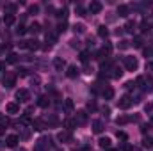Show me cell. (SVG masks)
<instances>
[{
  "label": "cell",
  "instance_id": "obj_1",
  "mask_svg": "<svg viewBox=\"0 0 153 151\" xmlns=\"http://www.w3.org/2000/svg\"><path fill=\"white\" fill-rule=\"evenodd\" d=\"M123 64H125L126 71H135L139 68V61L135 57H123Z\"/></svg>",
  "mask_w": 153,
  "mask_h": 151
},
{
  "label": "cell",
  "instance_id": "obj_2",
  "mask_svg": "<svg viewBox=\"0 0 153 151\" xmlns=\"http://www.w3.org/2000/svg\"><path fill=\"white\" fill-rule=\"evenodd\" d=\"M2 82H4V87L11 89V87H14V84H16V75H13V73H5L4 78H2Z\"/></svg>",
  "mask_w": 153,
  "mask_h": 151
},
{
  "label": "cell",
  "instance_id": "obj_3",
  "mask_svg": "<svg viewBox=\"0 0 153 151\" xmlns=\"http://www.w3.org/2000/svg\"><path fill=\"white\" fill-rule=\"evenodd\" d=\"M132 103H134V101H132V96H128V94H125V96H121V98L117 100V107H119V109H123V110H125V109H128Z\"/></svg>",
  "mask_w": 153,
  "mask_h": 151
},
{
  "label": "cell",
  "instance_id": "obj_4",
  "mask_svg": "<svg viewBox=\"0 0 153 151\" xmlns=\"http://www.w3.org/2000/svg\"><path fill=\"white\" fill-rule=\"evenodd\" d=\"M111 53H112V44H111V43H105L103 48H102L100 53H98V59H103V57H107V55H111Z\"/></svg>",
  "mask_w": 153,
  "mask_h": 151
},
{
  "label": "cell",
  "instance_id": "obj_5",
  "mask_svg": "<svg viewBox=\"0 0 153 151\" xmlns=\"http://www.w3.org/2000/svg\"><path fill=\"white\" fill-rule=\"evenodd\" d=\"M16 100H18V101H29V100H30L29 91H27V89H20V91H16Z\"/></svg>",
  "mask_w": 153,
  "mask_h": 151
},
{
  "label": "cell",
  "instance_id": "obj_6",
  "mask_svg": "<svg viewBox=\"0 0 153 151\" xmlns=\"http://www.w3.org/2000/svg\"><path fill=\"white\" fill-rule=\"evenodd\" d=\"M102 96H103L105 100H112V98H114V89H112L111 85H103V89H102Z\"/></svg>",
  "mask_w": 153,
  "mask_h": 151
},
{
  "label": "cell",
  "instance_id": "obj_7",
  "mask_svg": "<svg viewBox=\"0 0 153 151\" xmlns=\"http://www.w3.org/2000/svg\"><path fill=\"white\" fill-rule=\"evenodd\" d=\"M100 11H102V2L94 0V2L89 4V13H91V14H98Z\"/></svg>",
  "mask_w": 153,
  "mask_h": 151
},
{
  "label": "cell",
  "instance_id": "obj_8",
  "mask_svg": "<svg viewBox=\"0 0 153 151\" xmlns=\"http://www.w3.org/2000/svg\"><path fill=\"white\" fill-rule=\"evenodd\" d=\"M143 91H144V93H152V91H153V76H144Z\"/></svg>",
  "mask_w": 153,
  "mask_h": 151
},
{
  "label": "cell",
  "instance_id": "obj_9",
  "mask_svg": "<svg viewBox=\"0 0 153 151\" xmlns=\"http://www.w3.org/2000/svg\"><path fill=\"white\" fill-rule=\"evenodd\" d=\"M64 128H66V132L75 130L76 128V121L75 119H71V117H66V119H64Z\"/></svg>",
  "mask_w": 153,
  "mask_h": 151
},
{
  "label": "cell",
  "instance_id": "obj_10",
  "mask_svg": "<svg viewBox=\"0 0 153 151\" xmlns=\"http://www.w3.org/2000/svg\"><path fill=\"white\" fill-rule=\"evenodd\" d=\"M117 14H119L121 18H126V16L130 14V7H128V5H125V4L117 5Z\"/></svg>",
  "mask_w": 153,
  "mask_h": 151
},
{
  "label": "cell",
  "instance_id": "obj_11",
  "mask_svg": "<svg viewBox=\"0 0 153 151\" xmlns=\"http://www.w3.org/2000/svg\"><path fill=\"white\" fill-rule=\"evenodd\" d=\"M53 66H55L57 71H62V70L66 68V62H64L62 57H55V59H53Z\"/></svg>",
  "mask_w": 153,
  "mask_h": 151
},
{
  "label": "cell",
  "instance_id": "obj_12",
  "mask_svg": "<svg viewBox=\"0 0 153 151\" xmlns=\"http://www.w3.org/2000/svg\"><path fill=\"white\" fill-rule=\"evenodd\" d=\"M18 135H7V139H5V146H9V148H16V144H18Z\"/></svg>",
  "mask_w": 153,
  "mask_h": 151
},
{
  "label": "cell",
  "instance_id": "obj_13",
  "mask_svg": "<svg viewBox=\"0 0 153 151\" xmlns=\"http://www.w3.org/2000/svg\"><path fill=\"white\" fill-rule=\"evenodd\" d=\"M38 142H41V144H43V148H45V150H52V148H53L52 137H41V139H39Z\"/></svg>",
  "mask_w": 153,
  "mask_h": 151
},
{
  "label": "cell",
  "instance_id": "obj_14",
  "mask_svg": "<svg viewBox=\"0 0 153 151\" xmlns=\"http://www.w3.org/2000/svg\"><path fill=\"white\" fill-rule=\"evenodd\" d=\"M57 139L61 142H71V132H59Z\"/></svg>",
  "mask_w": 153,
  "mask_h": 151
},
{
  "label": "cell",
  "instance_id": "obj_15",
  "mask_svg": "<svg viewBox=\"0 0 153 151\" xmlns=\"http://www.w3.org/2000/svg\"><path fill=\"white\" fill-rule=\"evenodd\" d=\"M93 132H94V133H102V132H103V123H102L100 119H94V121H93Z\"/></svg>",
  "mask_w": 153,
  "mask_h": 151
},
{
  "label": "cell",
  "instance_id": "obj_16",
  "mask_svg": "<svg viewBox=\"0 0 153 151\" xmlns=\"http://www.w3.org/2000/svg\"><path fill=\"white\" fill-rule=\"evenodd\" d=\"M5 110H7V114H20V105L18 103H7Z\"/></svg>",
  "mask_w": 153,
  "mask_h": 151
},
{
  "label": "cell",
  "instance_id": "obj_17",
  "mask_svg": "<svg viewBox=\"0 0 153 151\" xmlns=\"http://www.w3.org/2000/svg\"><path fill=\"white\" fill-rule=\"evenodd\" d=\"M75 121H76V124H84V123L87 121V115H85V112H84V110H78V112H76Z\"/></svg>",
  "mask_w": 153,
  "mask_h": 151
},
{
  "label": "cell",
  "instance_id": "obj_18",
  "mask_svg": "<svg viewBox=\"0 0 153 151\" xmlns=\"http://www.w3.org/2000/svg\"><path fill=\"white\" fill-rule=\"evenodd\" d=\"M38 105L41 107V109H46V107L50 105V98H48V96H39L38 98Z\"/></svg>",
  "mask_w": 153,
  "mask_h": 151
},
{
  "label": "cell",
  "instance_id": "obj_19",
  "mask_svg": "<svg viewBox=\"0 0 153 151\" xmlns=\"http://www.w3.org/2000/svg\"><path fill=\"white\" fill-rule=\"evenodd\" d=\"M98 144H100V148H103V150H109L112 142H111V139H109V137H102V139L98 141Z\"/></svg>",
  "mask_w": 153,
  "mask_h": 151
},
{
  "label": "cell",
  "instance_id": "obj_20",
  "mask_svg": "<svg viewBox=\"0 0 153 151\" xmlns=\"http://www.w3.org/2000/svg\"><path fill=\"white\" fill-rule=\"evenodd\" d=\"M27 48L29 50H38V48H41V44H39L38 39H30V41H27Z\"/></svg>",
  "mask_w": 153,
  "mask_h": 151
},
{
  "label": "cell",
  "instance_id": "obj_21",
  "mask_svg": "<svg viewBox=\"0 0 153 151\" xmlns=\"http://www.w3.org/2000/svg\"><path fill=\"white\" fill-rule=\"evenodd\" d=\"M66 75L70 76V78H75L78 75V68L76 66H68V70H66Z\"/></svg>",
  "mask_w": 153,
  "mask_h": 151
},
{
  "label": "cell",
  "instance_id": "obj_22",
  "mask_svg": "<svg viewBox=\"0 0 153 151\" xmlns=\"http://www.w3.org/2000/svg\"><path fill=\"white\" fill-rule=\"evenodd\" d=\"M14 20H16L14 14H5V16H4V23H5L7 27H11V25L14 23Z\"/></svg>",
  "mask_w": 153,
  "mask_h": 151
},
{
  "label": "cell",
  "instance_id": "obj_23",
  "mask_svg": "<svg viewBox=\"0 0 153 151\" xmlns=\"http://www.w3.org/2000/svg\"><path fill=\"white\" fill-rule=\"evenodd\" d=\"M98 36H100V38H107V36H109V30H107L105 25H100V27H98Z\"/></svg>",
  "mask_w": 153,
  "mask_h": 151
},
{
  "label": "cell",
  "instance_id": "obj_24",
  "mask_svg": "<svg viewBox=\"0 0 153 151\" xmlns=\"http://www.w3.org/2000/svg\"><path fill=\"white\" fill-rule=\"evenodd\" d=\"M55 41H57L55 34H46V43H48L46 46H48V48H50V46H53V44H55Z\"/></svg>",
  "mask_w": 153,
  "mask_h": 151
},
{
  "label": "cell",
  "instance_id": "obj_25",
  "mask_svg": "<svg viewBox=\"0 0 153 151\" xmlns=\"http://www.w3.org/2000/svg\"><path fill=\"white\" fill-rule=\"evenodd\" d=\"M32 128H34V130H43V128H45V123H43L41 119H34V121H32Z\"/></svg>",
  "mask_w": 153,
  "mask_h": 151
},
{
  "label": "cell",
  "instance_id": "obj_26",
  "mask_svg": "<svg viewBox=\"0 0 153 151\" xmlns=\"http://www.w3.org/2000/svg\"><path fill=\"white\" fill-rule=\"evenodd\" d=\"M111 71H112V73H111V76H112V78H119V76L123 75V71H121L117 66H112V68H111Z\"/></svg>",
  "mask_w": 153,
  "mask_h": 151
},
{
  "label": "cell",
  "instance_id": "obj_27",
  "mask_svg": "<svg viewBox=\"0 0 153 151\" xmlns=\"http://www.w3.org/2000/svg\"><path fill=\"white\" fill-rule=\"evenodd\" d=\"M39 30H41V25H39V23H36V21L29 27V32H30V34H38Z\"/></svg>",
  "mask_w": 153,
  "mask_h": 151
},
{
  "label": "cell",
  "instance_id": "obj_28",
  "mask_svg": "<svg viewBox=\"0 0 153 151\" xmlns=\"http://www.w3.org/2000/svg\"><path fill=\"white\" fill-rule=\"evenodd\" d=\"M5 61H7V64H16V62H18V55H16V53H9Z\"/></svg>",
  "mask_w": 153,
  "mask_h": 151
},
{
  "label": "cell",
  "instance_id": "obj_29",
  "mask_svg": "<svg viewBox=\"0 0 153 151\" xmlns=\"http://www.w3.org/2000/svg\"><path fill=\"white\" fill-rule=\"evenodd\" d=\"M143 146L144 148H153V137H144L143 139Z\"/></svg>",
  "mask_w": 153,
  "mask_h": 151
},
{
  "label": "cell",
  "instance_id": "obj_30",
  "mask_svg": "<svg viewBox=\"0 0 153 151\" xmlns=\"http://www.w3.org/2000/svg\"><path fill=\"white\" fill-rule=\"evenodd\" d=\"M4 9H5V13H7V14H14V11H16V5H14V4H7Z\"/></svg>",
  "mask_w": 153,
  "mask_h": 151
},
{
  "label": "cell",
  "instance_id": "obj_31",
  "mask_svg": "<svg viewBox=\"0 0 153 151\" xmlns=\"http://www.w3.org/2000/svg\"><path fill=\"white\" fill-rule=\"evenodd\" d=\"M80 61H82L84 64H87V61H89V52H80Z\"/></svg>",
  "mask_w": 153,
  "mask_h": 151
},
{
  "label": "cell",
  "instance_id": "obj_32",
  "mask_svg": "<svg viewBox=\"0 0 153 151\" xmlns=\"http://www.w3.org/2000/svg\"><path fill=\"white\" fill-rule=\"evenodd\" d=\"M73 107H75V105H73V101H71V100H64V109H66L68 112H70V110H73Z\"/></svg>",
  "mask_w": 153,
  "mask_h": 151
},
{
  "label": "cell",
  "instance_id": "obj_33",
  "mask_svg": "<svg viewBox=\"0 0 153 151\" xmlns=\"http://www.w3.org/2000/svg\"><path fill=\"white\" fill-rule=\"evenodd\" d=\"M132 44H134L135 48H141V46H143V38H139V36L134 38V43H132Z\"/></svg>",
  "mask_w": 153,
  "mask_h": 151
},
{
  "label": "cell",
  "instance_id": "obj_34",
  "mask_svg": "<svg viewBox=\"0 0 153 151\" xmlns=\"http://www.w3.org/2000/svg\"><path fill=\"white\" fill-rule=\"evenodd\" d=\"M150 30V23L144 20V21H141V32H148Z\"/></svg>",
  "mask_w": 153,
  "mask_h": 151
},
{
  "label": "cell",
  "instance_id": "obj_35",
  "mask_svg": "<svg viewBox=\"0 0 153 151\" xmlns=\"http://www.w3.org/2000/svg\"><path fill=\"white\" fill-rule=\"evenodd\" d=\"M134 29H135V23H134V21H128V23L125 25V30H126V32H134Z\"/></svg>",
  "mask_w": 153,
  "mask_h": 151
},
{
  "label": "cell",
  "instance_id": "obj_36",
  "mask_svg": "<svg viewBox=\"0 0 153 151\" xmlns=\"http://www.w3.org/2000/svg\"><path fill=\"white\" fill-rule=\"evenodd\" d=\"M9 124V117H4V115H0V128H5Z\"/></svg>",
  "mask_w": 153,
  "mask_h": 151
},
{
  "label": "cell",
  "instance_id": "obj_37",
  "mask_svg": "<svg viewBox=\"0 0 153 151\" xmlns=\"http://www.w3.org/2000/svg\"><path fill=\"white\" fill-rule=\"evenodd\" d=\"M73 30H75V32H78V34H82V32H85V27H84L82 23H78V25H75V27H73Z\"/></svg>",
  "mask_w": 153,
  "mask_h": 151
},
{
  "label": "cell",
  "instance_id": "obj_38",
  "mask_svg": "<svg viewBox=\"0 0 153 151\" xmlns=\"http://www.w3.org/2000/svg\"><path fill=\"white\" fill-rule=\"evenodd\" d=\"M55 16H57V18H66V16H68V11H66V9H59Z\"/></svg>",
  "mask_w": 153,
  "mask_h": 151
},
{
  "label": "cell",
  "instance_id": "obj_39",
  "mask_svg": "<svg viewBox=\"0 0 153 151\" xmlns=\"http://www.w3.org/2000/svg\"><path fill=\"white\" fill-rule=\"evenodd\" d=\"M116 123H117V124H125V123H128V117H126V115H119V117L116 119Z\"/></svg>",
  "mask_w": 153,
  "mask_h": 151
},
{
  "label": "cell",
  "instance_id": "obj_40",
  "mask_svg": "<svg viewBox=\"0 0 153 151\" xmlns=\"http://www.w3.org/2000/svg\"><path fill=\"white\" fill-rule=\"evenodd\" d=\"M116 137H117L119 141H126V139H128V135H126L125 132H117V133H116Z\"/></svg>",
  "mask_w": 153,
  "mask_h": 151
},
{
  "label": "cell",
  "instance_id": "obj_41",
  "mask_svg": "<svg viewBox=\"0 0 153 151\" xmlns=\"http://www.w3.org/2000/svg\"><path fill=\"white\" fill-rule=\"evenodd\" d=\"M144 112L146 114H153V103H146V105H144Z\"/></svg>",
  "mask_w": 153,
  "mask_h": 151
},
{
  "label": "cell",
  "instance_id": "obj_42",
  "mask_svg": "<svg viewBox=\"0 0 153 151\" xmlns=\"http://www.w3.org/2000/svg\"><path fill=\"white\" fill-rule=\"evenodd\" d=\"M25 32H27V29H25L23 25H18V29H16V34H20V36H22V34H25Z\"/></svg>",
  "mask_w": 153,
  "mask_h": 151
},
{
  "label": "cell",
  "instance_id": "obj_43",
  "mask_svg": "<svg viewBox=\"0 0 153 151\" xmlns=\"http://www.w3.org/2000/svg\"><path fill=\"white\" fill-rule=\"evenodd\" d=\"M128 46H130V43H128V41H125V39H123V41H119V48H121V50H125V48H128Z\"/></svg>",
  "mask_w": 153,
  "mask_h": 151
},
{
  "label": "cell",
  "instance_id": "obj_44",
  "mask_svg": "<svg viewBox=\"0 0 153 151\" xmlns=\"http://www.w3.org/2000/svg\"><path fill=\"white\" fill-rule=\"evenodd\" d=\"M135 85H137V87H143V85H144V76H139V78L135 80Z\"/></svg>",
  "mask_w": 153,
  "mask_h": 151
},
{
  "label": "cell",
  "instance_id": "obj_45",
  "mask_svg": "<svg viewBox=\"0 0 153 151\" xmlns=\"http://www.w3.org/2000/svg\"><path fill=\"white\" fill-rule=\"evenodd\" d=\"M38 11H39L38 5H30V7H29V14H36Z\"/></svg>",
  "mask_w": 153,
  "mask_h": 151
},
{
  "label": "cell",
  "instance_id": "obj_46",
  "mask_svg": "<svg viewBox=\"0 0 153 151\" xmlns=\"http://www.w3.org/2000/svg\"><path fill=\"white\" fill-rule=\"evenodd\" d=\"M70 44H71L73 48H80V41H78V39H71V41H70Z\"/></svg>",
  "mask_w": 153,
  "mask_h": 151
},
{
  "label": "cell",
  "instance_id": "obj_47",
  "mask_svg": "<svg viewBox=\"0 0 153 151\" xmlns=\"http://www.w3.org/2000/svg\"><path fill=\"white\" fill-rule=\"evenodd\" d=\"M34 151H46V150L43 148V144H41V142H36V146H34Z\"/></svg>",
  "mask_w": 153,
  "mask_h": 151
},
{
  "label": "cell",
  "instance_id": "obj_48",
  "mask_svg": "<svg viewBox=\"0 0 153 151\" xmlns=\"http://www.w3.org/2000/svg\"><path fill=\"white\" fill-rule=\"evenodd\" d=\"M66 27H68L66 23H59V27H57V32H64V30H66Z\"/></svg>",
  "mask_w": 153,
  "mask_h": 151
},
{
  "label": "cell",
  "instance_id": "obj_49",
  "mask_svg": "<svg viewBox=\"0 0 153 151\" xmlns=\"http://www.w3.org/2000/svg\"><path fill=\"white\" fill-rule=\"evenodd\" d=\"M87 109H89V110H96V103H94V101H89V103H87Z\"/></svg>",
  "mask_w": 153,
  "mask_h": 151
},
{
  "label": "cell",
  "instance_id": "obj_50",
  "mask_svg": "<svg viewBox=\"0 0 153 151\" xmlns=\"http://www.w3.org/2000/svg\"><path fill=\"white\" fill-rule=\"evenodd\" d=\"M75 11H76V13H78V14H80V16H84V13H85L82 5H76V9H75Z\"/></svg>",
  "mask_w": 153,
  "mask_h": 151
},
{
  "label": "cell",
  "instance_id": "obj_51",
  "mask_svg": "<svg viewBox=\"0 0 153 151\" xmlns=\"http://www.w3.org/2000/svg\"><path fill=\"white\" fill-rule=\"evenodd\" d=\"M146 70H150V71H153V61H150V62H146Z\"/></svg>",
  "mask_w": 153,
  "mask_h": 151
},
{
  "label": "cell",
  "instance_id": "obj_52",
  "mask_svg": "<svg viewBox=\"0 0 153 151\" xmlns=\"http://www.w3.org/2000/svg\"><path fill=\"white\" fill-rule=\"evenodd\" d=\"M18 75L25 76V75H27V70H25V68H20V71H18Z\"/></svg>",
  "mask_w": 153,
  "mask_h": 151
},
{
  "label": "cell",
  "instance_id": "obj_53",
  "mask_svg": "<svg viewBox=\"0 0 153 151\" xmlns=\"http://www.w3.org/2000/svg\"><path fill=\"white\" fill-rule=\"evenodd\" d=\"M121 151H132V146H128V144H125V146H123V150Z\"/></svg>",
  "mask_w": 153,
  "mask_h": 151
},
{
  "label": "cell",
  "instance_id": "obj_54",
  "mask_svg": "<svg viewBox=\"0 0 153 151\" xmlns=\"http://www.w3.org/2000/svg\"><path fill=\"white\" fill-rule=\"evenodd\" d=\"M152 53H153V52H152V50H150V48H146V50H144V55H146V57H150Z\"/></svg>",
  "mask_w": 153,
  "mask_h": 151
},
{
  "label": "cell",
  "instance_id": "obj_55",
  "mask_svg": "<svg viewBox=\"0 0 153 151\" xmlns=\"http://www.w3.org/2000/svg\"><path fill=\"white\" fill-rule=\"evenodd\" d=\"M103 114H105V115H109V114H111V110H109L107 107H103Z\"/></svg>",
  "mask_w": 153,
  "mask_h": 151
},
{
  "label": "cell",
  "instance_id": "obj_56",
  "mask_svg": "<svg viewBox=\"0 0 153 151\" xmlns=\"http://www.w3.org/2000/svg\"><path fill=\"white\" fill-rule=\"evenodd\" d=\"M132 151H141L139 148H132Z\"/></svg>",
  "mask_w": 153,
  "mask_h": 151
},
{
  "label": "cell",
  "instance_id": "obj_57",
  "mask_svg": "<svg viewBox=\"0 0 153 151\" xmlns=\"http://www.w3.org/2000/svg\"><path fill=\"white\" fill-rule=\"evenodd\" d=\"M82 151H91V148H84Z\"/></svg>",
  "mask_w": 153,
  "mask_h": 151
},
{
  "label": "cell",
  "instance_id": "obj_58",
  "mask_svg": "<svg viewBox=\"0 0 153 151\" xmlns=\"http://www.w3.org/2000/svg\"><path fill=\"white\" fill-rule=\"evenodd\" d=\"M16 151H27V150H23V148H20V150H16Z\"/></svg>",
  "mask_w": 153,
  "mask_h": 151
},
{
  "label": "cell",
  "instance_id": "obj_59",
  "mask_svg": "<svg viewBox=\"0 0 153 151\" xmlns=\"http://www.w3.org/2000/svg\"><path fill=\"white\" fill-rule=\"evenodd\" d=\"M107 151H116V150H111V148H109V150H107Z\"/></svg>",
  "mask_w": 153,
  "mask_h": 151
},
{
  "label": "cell",
  "instance_id": "obj_60",
  "mask_svg": "<svg viewBox=\"0 0 153 151\" xmlns=\"http://www.w3.org/2000/svg\"><path fill=\"white\" fill-rule=\"evenodd\" d=\"M0 148H2V144H0Z\"/></svg>",
  "mask_w": 153,
  "mask_h": 151
}]
</instances>
